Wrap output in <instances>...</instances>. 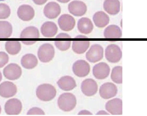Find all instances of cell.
Wrapping results in <instances>:
<instances>
[{"instance_id":"cell-27","label":"cell","mask_w":147,"mask_h":116,"mask_svg":"<svg viewBox=\"0 0 147 116\" xmlns=\"http://www.w3.org/2000/svg\"><path fill=\"white\" fill-rule=\"evenodd\" d=\"M13 32V27L8 22L0 21V39L8 38Z\"/></svg>"},{"instance_id":"cell-16","label":"cell","mask_w":147,"mask_h":116,"mask_svg":"<svg viewBox=\"0 0 147 116\" xmlns=\"http://www.w3.org/2000/svg\"><path fill=\"white\" fill-rule=\"evenodd\" d=\"M16 86L9 81H4L0 84V96L9 98L14 96L17 93Z\"/></svg>"},{"instance_id":"cell-10","label":"cell","mask_w":147,"mask_h":116,"mask_svg":"<svg viewBox=\"0 0 147 116\" xmlns=\"http://www.w3.org/2000/svg\"><path fill=\"white\" fill-rule=\"evenodd\" d=\"M68 10L74 16H81L87 12V7L84 2L75 0L69 3Z\"/></svg>"},{"instance_id":"cell-20","label":"cell","mask_w":147,"mask_h":116,"mask_svg":"<svg viewBox=\"0 0 147 116\" xmlns=\"http://www.w3.org/2000/svg\"><path fill=\"white\" fill-rule=\"evenodd\" d=\"M103 8L109 14L116 15L121 10V2L119 0H105L104 2Z\"/></svg>"},{"instance_id":"cell-12","label":"cell","mask_w":147,"mask_h":116,"mask_svg":"<svg viewBox=\"0 0 147 116\" xmlns=\"http://www.w3.org/2000/svg\"><path fill=\"white\" fill-rule=\"evenodd\" d=\"M110 72L109 66L105 62H102L96 64L92 69V73L97 79L103 80L109 76Z\"/></svg>"},{"instance_id":"cell-26","label":"cell","mask_w":147,"mask_h":116,"mask_svg":"<svg viewBox=\"0 0 147 116\" xmlns=\"http://www.w3.org/2000/svg\"><path fill=\"white\" fill-rule=\"evenodd\" d=\"M90 45L89 40H74L72 42V50L77 54H83L88 50Z\"/></svg>"},{"instance_id":"cell-17","label":"cell","mask_w":147,"mask_h":116,"mask_svg":"<svg viewBox=\"0 0 147 116\" xmlns=\"http://www.w3.org/2000/svg\"><path fill=\"white\" fill-rule=\"evenodd\" d=\"M17 15L22 20L29 21L34 17L35 11L32 6L24 4L19 7L17 11Z\"/></svg>"},{"instance_id":"cell-18","label":"cell","mask_w":147,"mask_h":116,"mask_svg":"<svg viewBox=\"0 0 147 116\" xmlns=\"http://www.w3.org/2000/svg\"><path fill=\"white\" fill-rule=\"evenodd\" d=\"M57 26L53 22H45L40 28V31L43 36L47 38H52L57 34L58 32Z\"/></svg>"},{"instance_id":"cell-25","label":"cell","mask_w":147,"mask_h":116,"mask_svg":"<svg viewBox=\"0 0 147 116\" xmlns=\"http://www.w3.org/2000/svg\"><path fill=\"white\" fill-rule=\"evenodd\" d=\"M40 37L38 29L35 27H28L25 28L21 33L20 38L23 39H37Z\"/></svg>"},{"instance_id":"cell-38","label":"cell","mask_w":147,"mask_h":116,"mask_svg":"<svg viewBox=\"0 0 147 116\" xmlns=\"http://www.w3.org/2000/svg\"><path fill=\"white\" fill-rule=\"evenodd\" d=\"M22 43L25 44V45H33L35 44L36 42V41H22Z\"/></svg>"},{"instance_id":"cell-14","label":"cell","mask_w":147,"mask_h":116,"mask_svg":"<svg viewBox=\"0 0 147 116\" xmlns=\"http://www.w3.org/2000/svg\"><path fill=\"white\" fill-rule=\"evenodd\" d=\"M106 110L114 115H120L123 114V102L119 98H115L108 101L105 105Z\"/></svg>"},{"instance_id":"cell-31","label":"cell","mask_w":147,"mask_h":116,"mask_svg":"<svg viewBox=\"0 0 147 116\" xmlns=\"http://www.w3.org/2000/svg\"><path fill=\"white\" fill-rule=\"evenodd\" d=\"M55 46L59 50L62 51H67L69 49L71 45V40L65 41H55Z\"/></svg>"},{"instance_id":"cell-7","label":"cell","mask_w":147,"mask_h":116,"mask_svg":"<svg viewBox=\"0 0 147 116\" xmlns=\"http://www.w3.org/2000/svg\"><path fill=\"white\" fill-rule=\"evenodd\" d=\"M22 70L20 67L15 63H11L5 67L3 70V74L7 79L15 80L20 78Z\"/></svg>"},{"instance_id":"cell-15","label":"cell","mask_w":147,"mask_h":116,"mask_svg":"<svg viewBox=\"0 0 147 116\" xmlns=\"http://www.w3.org/2000/svg\"><path fill=\"white\" fill-rule=\"evenodd\" d=\"M61 13V7L56 2H50L44 7V14L48 19L51 20L56 19Z\"/></svg>"},{"instance_id":"cell-24","label":"cell","mask_w":147,"mask_h":116,"mask_svg":"<svg viewBox=\"0 0 147 116\" xmlns=\"http://www.w3.org/2000/svg\"><path fill=\"white\" fill-rule=\"evenodd\" d=\"M21 63L22 66L26 69H32L37 66L38 60L35 55L28 53L22 57Z\"/></svg>"},{"instance_id":"cell-6","label":"cell","mask_w":147,"mask_h":116,"mask_svg":"<svg viewBox=\"0 0 147 116\" xmlns=\"http://www.w3.org/2000/svg\"><path fill=\"white\" fill-rule=\"evenodd\" d=\"M72 71L74 74L79 78L86 77L90 71V64L84 60H78L74 63Z\"/></svg>"},{"instance_id":"cell-9","label":"cell","mask_w":147,"mask_h":116,"mask_svg":"<svg viewBox=\"0 0 147 116\" xmlns=\"http://www.w3.org/2000/svg\"><path fill=\"white\" fill-rule=\"evenodd\" d=\"M21 102L17 98H11L8 100L4 106V110L7 115H19L22 110Z\"/></svg>"},{"instance_id":"cell-43","label":"cell","mask_w":147,"mask_h":116,"mask_svg":"<svg viewBox=\"0 0 147 116\" xmlns=\"http://www.w3.org/2000/svg\"><path fill=\"white\" fill-rule=\"evenodd\" d=\"M4 1V0H0V1Z\"/></svg>"},{"instance_id":"cell-13","label":"cell","mask_w":147,"mask_h":116,"mask_svg":"<svg viewBox=\"0 0 147 116\" xmlns=\"http://www.w3.org/2000/svg\"><path fill=\"white\" fill-rule=\"evenodd\" d=\"M58 23L61 30L65 32H69L74 28L76 21L74 18L70 15L64 14L59 18Z\"/></svg>"},{"instance_id":"cell-22","label":"cell","mask_w":147,"mask_h":116,"mask_svg":"<svg viewBox=\"0 0 147 116\" xmlns=\"http://www.w3.org/2000/svg\"><path fill=\"white\" fill-rule=\"evenodd\" d=\"M94 26L92 21L87 17H82L78 22V28L80 32L88 34L92 32Z\"/></svg>"},{"instance_id":"cell-41","label":"cell","mask_w":147,"mask_h":116,"mask_svg":"<svg viewBox=\"0 0 147 116\" xmlns=\"http://www.w3.org/2000/svg\"><path fill=\"white\" fill-rule=\"evenodd\" d=\"M2 79V75L0 71V82L1 81Z\"/></svg>"},{"instance_id":"cell-42","label":"cell","mask_w":147,"mask_h":116,"mask_svg":"<svg viewBox=\"0 0 147 116\" xmlns=\"http://www.w3.org/2000/svg\"><path fill=\"white\" fill-rule=\"evenodd\" d=\"M1 106H0V114H1Z\"/></svg>"},{"instance_id":"cell-28","label":"cell","mask_w":147,"mask_h":116,"mask_svg":"<svg viewBox=\"0 0 147 116\" xmlns=\"http://www.w3.org/2000/svg\"><path fill=\"white\" fill-rule=\"evenodd\" d=\"M5 49L9 54L16 55L21 50V45L17 40H9L5 43Z\"/></svg>"},{"instance_id":"cell-33","label":"cell","mask_w":147,"mask_h":116,"mask_svg":"<svg viewBox=\"0 0 147 116\" xmlns=\"http://www.w3.org/2000/svg\"><path fill=\"white\" fill-rule=\"evenodd\" d=\"M8 55L4 52H0V68L3 67L8 62Z\"/></svg>"},{"instance_id":"cell-36","label":"cell","mask_w":147,"mask_h":116,"mask_svg":"<svg viewBox=\"0 0 147 116\" xmlns=\"http://www.w3.org/2000/svg\"><path fill=\"white\" fill-rule=\"evenodd\" d=\"M78 115H92V114L91 112L88 111L82 110L79 112Z\"/></svg>"},{"instance_id":"cell-30","label":"cell","mask_w":147,"mask_h":116,"mask_svg":"<svg viewBox=\"0 0 147 116\" xmlns=\"http://www.w3.org/2000/svg\"><path fill=\"white\" fill-rule=\"evenodd\" d=\"M11 13L9 7L5 3H0V20L8 18Z\"/></svg>"},{"instance_id":"cell-3","label":"cell","mask_w":147,"mask_h":116,"mask_svg":"<svg viewBox=\"0 0 147 116\" xmlns=\"http://www.w3.org/2000/svg\"><path fill=\"white\" fill-rule=\"evenodd\" d=\"M55 51L51 44L45 43L40 46L38 51V56L40 61L44 63L50 62L54 58Z\"/></svg>"},{"instance_id":"cell-4","label":"cell","mask_w":147,"mask_h":116,"mask_svg":"<svg viewBox=\"0 0 147 116\" xmlns=\"http://www.w3.org/2000/svg\"><path fill=\"white\" fill-rule=\"evenodd\" d=\"M105 57L109 62L117 63L122 57V52L120 47L115 44H111L105 49Z\"/></svg>"},{"instance_id":"cell-34","label":"cell","mask_w":147,"mask_h":116,"mask_svg":"<svg viewBox=\"0 0 147 116\" xmlns=\"http://www.w3.org/2000/svg\"><path fill=\"white\" fill-rule=\"evenodd\" d=\"M56 38H71V37L70 35H69L68 34L65 33H61L59 34H58Z\"/></svg>"},{"instance_id":"cell-8","label":"cell","mask_w":147,"mask_h":116,"mask_svg":"<svg viewBox=\"0 0 147 116\" xmlns=\"http://www.w3.org/2000/svg\"><path fill=\"white\" fill-rule=\"evenodd\" d=\"M118 89L116 85L111 82L103 84L99 88L100 96L105 99H110L116 96Z\"/></svg>"},{"instance_id":"cell-32","label":"cell","mask_w":147,"mask_h":116,"mask_svg":"<svg viewBox=\"0 0 147 116\" xmlns=\"http://www.w3.org/2000/svg\"><path fill=\"white\" fill-rule=\"evenodd\" d=\"M27 115H45V112L40 108L34 107L30 109Z\"/></svg>"},{"instance_id":"cell-37","label":"cell","mask_w":147,"mask_h":116,"mask_svg":"<svg viewBox=\"0 0 147 116\" xmlns=\"http://www.w3.org/2000/svg\"><path fill=\"white\" fill-rule=\"evenodd\" d=\"M96 115H109L108 112H106L105 111H100L96 114Z\"/></svg>"},{"instance_id":"cell-29","label":"cell","mask_w":147,"mask_h":116,"mask_svg":"<svg viewBox=\"0 0 147 116\" xmlns=\"http://www.w3.org/2000/svg\"><path fill=\"white\" fill-rule=\"evenodd\" d=\"M123 67L120 66L115 67L112 69L111 78L114 83L122 84L123 83Z\"/></svg>"},{"instance_id":"cell-2","label":"cell","mask_w":147,"mask_h":116,"mask_svg":"<svg viewBox=\"0 0 147 116\" xmlns=\"http://www.w3.org/2000/svg\"><path fill=\"white\" fill-rule=\"evenodd\" d=\"M59 108L65 112L73 110L77 105V99L74 94L69 92L61 94L57 101Z\"/></svg>"},{"instance_id":"cell-23","label":"cell","mask_w":147,"mask_h":116,"mask_svg":"<svg viewBox=\"0 0 147 116\" xmlns=\"http://www.w3.org/2000/svg\"><path fill=\"white\" fill-rule=\"evenodd\" d=\"M122 36V32L121 28L115 25L108 26L104 32V36L106 38H120Z\"/></svg>"},{"instance_id":"cell-5","label":"cell","mask_w":147,"mask_h":116,"mask_svg":"<svg viewBox=\"0 0 147 116\" xmlns=\"http://www.w3.org/2000/svg\"><path fill=\"white\" fill-rule=\"evenodd\" d=\"M104 49L98 44L92 45L86 54V59L91 63H96L103 58Z\"/></svg>"},{"instance_id":"cell-39","label":"cell","mask_w":147,"mask_h":116,"mask_svg":"<svg viewBox=\"0 0 147 116\" xmlns=\"http://www.w3.org/2000/svg\"><path fill=\"white\" fill-rule=\"evenodd\" d=\"M57 1L61 3H65L69 2L71 0H57Z\"/></svg>"},{"instance_id":"cell-35","label":"cell","mask_w":147,"mask_h":116,"mask_svg":"<svg viewBox=\"0 0 147 116\" xmlns=\"http://www.w3.org/2000/svg\"><path fill=\"white\" fill-rule=\"evenodd\" d=\"M35 4L38 5H42L45 4L48 0H32Z\"/></svg>"},{"instance_id":"cell-11","label":"cell","mask_w":147,"mask_h":116,"mask_svg":"<svg viewBox=\"0 0 147 116\" xmlns=\"http://www.w3.org/2000/svg\"><path fill=\"white\" fill-rule=\"evenodd\" d=\"M81 90L84 95L90 97L95 95L98 90L96 82L92 79H86L82 82Z\"/></svg>"},{"instance_id":"cell-21","label":"cell","mask_w":147,"mask_h":116,"mask_svg":"<svg viewBox=\"0 0 147 116\" xmlns=\"http://www.w3.org/2000/svg\"><path fill=\"white\" fill-rule=\"evenodd\" d=\"M94 24L98 28H103L109 23L110 18L109 16L103 11L96 12L92 17Z\"/></svg>"},{"instance_id":"cell-19","label":"cell","mask_w":147,"mask_h":116,"mask_svg":"<svg viewBox=\"0 0 147 116\" xmlns=\"http://www.w3.org/2000/svg\"><path fill=\"white\" fill-rule=\"evenodd\" d=\"M57 83L60 89L65 91L72 90L77 86L75 80L70 76L62 77L59 80Z\"/></svg>"},{"instance_id":"cell-1","label":"cell","mask_w":147,"mask_h":116,"mask_svg":"<svg viewBox=\"0 0 147 116\" xmlns=\"http://www.w3.org/2000/svg\"><path fill=\"white\" fill-rule=\"evenodd\" d=\"M36 96L38 99L44 102L51 101L56 97L57 90L52 85L44 84L37 87Z\"/></svg>"},{"instance_id":"cell-40","label":"cell","mask_w":147,"mask_h":116,"mask_svg":"<svg viewBox=\"0 0 147 116\" xmlns=\"http://www.w3.org/2000/svg\"><path fill=\"white\" fill-rule=\"evenodd\" d=\"M75 38H88L87 37L84 35H78V36H76L75 37Z\"/></svg>"}]
</instances>
